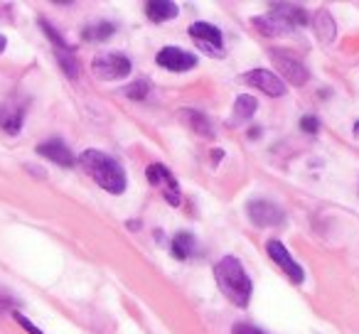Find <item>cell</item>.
Returning <instances> with one entry per match:
<instances>
[{"label": "cell", "instance_id": "obj_26", "mask_svg": "<svg viewBox=\"0 0 359 334\" xmlns=\"http://www.w3.org/2000/svg\"><path fill=\"white\" fill-rule=\"evenodd\" d=\"M222 155H224V150H219V148H215V153H212V160H215V165L222 160Z\"/></svg>", "mask_w": 359, "mask_h": 334}, {"label": "cell", "instance_id": "obj_21", "mask_svg": "<svg viewBox=\"0 0 359 334\" xmlns=\"http://www.w3.org/2000/svg\"><path fill=\"white\" fill-rule=\"evenodd\" d=\"M114 30H116V27L111 25V22H96V25L86 27L81 37H84V40H89V42H104V40H109V37L114 35Z\"/></svg>", "mask_w": 359, "mask_h": 334}, {"label": "cell", "instance_id": "obj_3", "mask_svg": "<svg viewBox=\"0 0 359 334\" xmlns=\"http://www.w3.org/2000/svg\"><path fill=\"white\" fill-rule=\"evenodd\" d=\"M130 69H133V64H130L128 57L121 55V52H101V55H96L94 62H91V71L104 81L123 79V76L130 74Z\"/></svg>", "mask_w": 359, "mask_h": 334}, {"label": "cell", "instance_id": "obj_27", "mask_svg": "<svg viewBox=\"0 0 359 334\" xmlns=\"http://www.w3.org/2000/svg\"><path fill=\"white\" fill-rule=\"evenodd\" d=\"M6 47H8V40H6V35H0V55L6 52Z\"/></svg>", "mask_w": 359, "mask_h": 334}, {"label": "cell", "instance_id": "obj_7", "mask_svg": "<svg viewBox=\"0 0 359 334\" xmlns=\"http://www.w3.org/2000/svg\"><path fill=\"white\" fill-rule=\"evenodd\" d=\"M241 84L246 86H254V89L264 91L266 96H283L285 94V84L283 79H278V76L273 74V71H266V69H251L246 71V74L239 76Z\"/></svg>", "mask_w": 359, "mask_h": 334}, {"label": "cell", "instance_id": "obj_9", "mask_svg": "<svg viewBox=\"0 0 359 334\" xmlns=\"http://www.w3.org/2000/svg\"><path fill=\"white\" fill-rule=\"evenodd\" d=\"M266 253L271 256V258L276 260V263L283 268V273L290 278V283H295V285H300L305 280V270L298 265V260H293V256L288 253V249H285L280 241H276V239H271L269 244H266Z\"/></svg>", "mask_w": 359, "mask_h": 334}, {"label": "cell", "instance_id": "obj_25", "mask_svg": "<svg viewBox=\"0 0 359 334\" xmlns=\"http://www.w3.org/2000/svg\"><path fill=\"white\" fill-rule=\"evenodd\" d=\"M231 334H266V332L249 322H236L234 327H231Z\"/></svg>", "mask_w": 359, "mask_h": 334}, {"label": "cell", "instance_id": "obj_17", "mask_svg": "<svg viewBox=\"0 0 359 334\" xmlns=\"http://www.w3.org/2000/svg\"><path fill=\"white\" fill-rule=\"evenodd\" d=\"M182 118L190 123V128L195 130L197 135H202V138H215V128H212L210 118H207L202 111H195V109H185L182 111Z\"/></svg>", "mask_w": 359, "mask_h": 334}, {"label": "cell", "instance_id": "obj_10", "mask_svg": "<svg viewBox=\"0 0 359 334\" xmlns=\"http://www.w3.org/2000/svg\"><path fill=\"white\" fill-rule=\"evenodd\" d=\"M148 182L153 187H163V197L172 207L180 204V185L165 165H150L148 167Z\"/></svg>", "mask_w": 359, "mask_h": 334}, {"label": "cell", "instance_id": "obj_24", "mask_svg": "<svg viewBox=\"0 0 359 334\" xmlns=\"http://www.w3.org/2000/svg\"><path fill=\"white\" fill-rule=\"evenodd\" d=\"M300 130H305V133L315 135L320 130V120L313 118V116H303V118H300Z\"/></svg>", "mask_w": 359, "mask_h": 334}, {"label": "cell", "instance_id": "obj_15", "mask_svg": "<svg viewBox=\"0 0 359 334\" xmlns=\"http://www.w3.org/2000/svg\"><path fill=\"white\" fill-rule=\"evenodd\" d=\"M251 25L259 27L261 35H288V32L293 30V27H290L283 18L276 15V13L264 15V18H254V20H251Z\"/></svg>", "mask_w": 359, "mask_h": 334}, {"label": "cell", "instance_id": "obj_4", "mask_svg": "<svg viewBox=\"0 0 359 334\" xmlns=\"http://www.w3.org/2000/svg\"><path fill=\"white\" fill-rule=\"evenodd\" d=\"M271 62L276 64V69L283 71V76L293 86L308 84V79H310L308 67H305L295 55H290V50H271Z\"/></svg>", "mask_w": 359, "mask_h": 334}, {"label": "cell", "instance_id": "obj_19", "mask_svg": "<svg viewBox=\"0 0 359 334\" xmlns=\"http://www.w3.org/2000/svg\"><path fill=\"white\" fill-rule=\"evenodd\" d=\"M259 109V101L251 94H241L239 99L234 101V123H241V120H249L251 116Z\"/></svg>", "mask_w": 359, "mask_h": 334}, {"label": "cell", "instance_id": "obj_28", "mask_svg": "<svg viewBox=\"0 0 359 334\" xmlns=\"http://www.w3.org/2000/svg\"><path fill=\"white\" fill-rule=\"evenodd\" d=\"M354 135H357V138H359V120H357V123H354Z\"/></svg>", "mask_w": 359, "mask_h": 334}, {"label": "cell", "instance_id": "obj_20", "mask_svg": "<svg viewBox=\"0 0 359 334\" xmlns=\"http://www.w3.org/2000/svg\"><path fill=\"white\" fill-rule=\"evenodd\" d=\"M55 55H57V62H60L62 71H65L69 79H76V76H79V62H76L74 52L72 50H55Z\"/></svg>", "mask_w": 359, "mask_h": 334}, {"label": "cell", "instance_id": "obj_13", "mask_svg": "<svg viewBox=\"0 0 359 334\" xmlns=\"http://www.w3.org/2000/svg\"><path fill=\"white\" fill-rule=\"evenodd\" d=\"M177 13H180V8L172 0H150V3H145V15L153 22L172 20V18H177Z\"/></svg>", "mask_w": 359, "mask_h": 334}, {"label": "cell", "instance_id": "obj_6", "mask_svg": "<svg viewBox=\"0 0 359 334\" xmlns=\"http://www.w3.org/2000/svg\"><path fill=\"white\" fill-rule=\"evenodd\" d=\"M155 62L158 67L168 71H175V74H182L187 69H195L197 67V57L187 50H180V47H163V50L155 55Z\"/></svg>", "mask_w": 359, "mask_h": 334}, {"label": "cell", "instance_id": "obj_2", "mask_svg": "<svg viewBox=\"0 0 359 334\" xmlns=\"http://www.w3.org/2000/svg\"><path fill=\"white\" fill-rule=\"evenodd\" d=\"M215 278L219 290L224 293V298L229 300L236 307H246L254 293V285H251L249 273L244 270V265L239 263V258L234 256H224L219 263L215 265Z\"/></svg>", "mask_w": 359, "mask_h": 334}, {"label": "cell", "instance_id": "obj_22", "mask_svg": "<svg viewBox=\"0 0 359 334\" xmlns=\"http://www.w3.org/2000/svg\"><path fill=\"white\" fill-rule=\"evenodd\" d=\"M123 94L128 96V99H135V101H143L145 96L150 94V84L145 79H140V81H133V84H128L123 89Z\"/></svg>", "mask_w": 359, "mask_h": 334}, {"label": "cell", "instance_id": "obj_16", "mask_svg": "<svg viewBox=\"0 0 359 334\" xmlns=\"http://www.w3.org/2000/svg\"><path fill=\"white\" fill-rule=\"evenodd\" d=\"M271 11L276 13L278 18H283L290 27H300V25H308V15H305V8H298V6H290V3H273Z\"/></svg>", "mask_w": 359, "mask_h": 334}, {"label": "cell", "instance_id": "obj_18", "mask_svg": "<svg viewBox=\"0 0 359 334\" xmlns=\"http://www.w3.org/2000/svg\"><path fill=\"white\" fill-rule=\"evenodd\" d=\"M195 253V236L190 231H180L177 236L172 239V256L177 260H185Z\"/></svg>", "mask_w": 359, "mask_h": 334}, {"label": "cell", "instance_id": "obj_23", "mask_svg": "<svg viewBox=\"0 0 359 334\" xmlns=\"http://www.w3.org/2000/svg\"><path fill=\"white\" fill-rule=\"evenodd\" d=\"M13 317H15V322L20 324V327L25 329V332H30V334H45L40 327H37L35 322H30V319H27L25 314H20V312H13Z\"/></svg>", "mask_w": 359, "mask_h": 334}, {"label": "cell", "instance_id": "obj_8", "mask_svg": "<svg viewBox=\"0 0 359 334\" xmlns=\"http://www.w3.org/2000/svg\"><path fill=\"white\" fill-rule=\"evenodd\" d=\"M246 214H249V219L254 221L256 226H261V229H266V226H278V224H283V219H285L283 209H280L278 204H273V202H269V200L249 202V209H246Z\"/></svg>", "mask_w": 359, "mask_h": 334}, {"label": "cell", "instance_id": "obj_1", "mask_svg": "<svg viewBox=\"0 0 359 334\" xmlns=\"http://www.w3.org/2000/svg\"><path fill=\"white\" fill-rule=\"evenodd\" d=\"M76 162H79L81 170H84L101 190L109 192V195H123L126 192L128 180H126L123 167H121V162L116 158L91 148V150H84Z\"/></svg>", "mask_w": 359, "mask_h": 334}, {"label": "cell", "instance_id": "obj_12", "mask_svg": "<svg viewBox=\"0 0 359 334\" xmlns=\"http://www.w3.org/2000/svg\"><path fill=\"white\" fill-rule=\"evenodd\" d=\"M22 118H25V106H15V104L0 106V128L6 130V133L11 135L20 133Z\"/></svg>", "mask_w": 359, "mask_h": 334}, {"label": "cell", "instance_id": "obj_5", "mask_svg": "<svg viewBox=\"0 0 359 334\" xmlns=\"http://www.w3.org/2000/svg\"><path fill=\"white\" fill-rule=\"evenodd\" d=\"M190 37L197 42V47L200 50H205L207 55L212 57H222L224 55V37H222V30L217 25H212V22H192L190 25Z\"/></svg>", "mask_w": 359, "mask_h": 334}, {"label": "cell", "instance_id": "obj_11", "mask_svg": "<svg viewBox=\"0 0 359 334\" xmlns=\"http://www.w3.org/2000/svg\"><path fill=\"white\" fill-rule=\"evenodd\" d=\"M37 153H40L42 158L52 160L55 165H60V167H74V165H76L72 150L67 148V143H62L60 138H52V140L40 143V145H37Z\"/></svg>", "mask_w": 359, "mask_h": 334}, {"label": "cell", "instance_id": "obj_14", "mask_svg": "<svg viewBox=\"0 0 359 334\" xmlns=\"http://www.w3.org/2000/svg\"><path fill=\"white\" fill-rule=\"evenodd\" d=\"M313 27H315V35H318V40L323 42V45H330V42L334 40V35H337V25H334L330 11H318V13H315Z\"/></svg>", "mask_w": 359, "mask_h": 334}]
</instances>
